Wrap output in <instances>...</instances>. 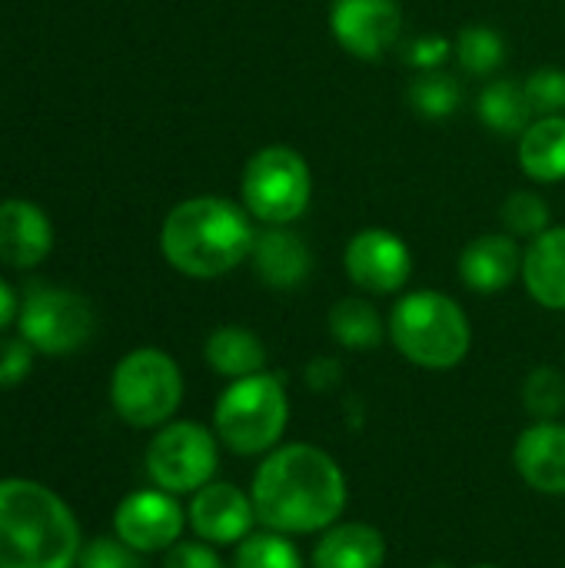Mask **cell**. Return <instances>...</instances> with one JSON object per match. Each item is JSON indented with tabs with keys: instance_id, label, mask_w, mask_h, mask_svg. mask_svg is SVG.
I'll return each mask as SVG.
<instances>
[{
	"instance_id": "obj_1",
	"label": "cell",
	"mask_w": 565,
	"mask_h": 568,
	"mask_svg": "<svg viewBox=\"0 0 565 568\" xmlns=\"http://www.w3.org/2000/svg\"><path fill=\"white\" fill-rule=\"evenodd\" d=\"M250 499L256 523L283 536H320L336 526L350 503L343 466L313 443H280L253 473Z\"/></svg>"
},
{
	"instance_id": "obj_2",
	"label": "cell",
	"mask_w": 565,
	"mask_h": 568,
	"mask_svg": "<svg viewBox=\"0 0 565 568\" xmlns=\"http://www.w3.org/2000/svg\"><path fill=\"white\" fill-rule=\"evenodd\" d=\"M256 230L246 206L226 196H190L160 226L163 260L190 280H216L250 260Z\"/></svg>"
},
{
	"instance_id": "obj_3",
	"label": "cell",
	"mask_w": 565,
	"mask_h": 568,
	"mask_svg": "<svg viewBox=\"0 0 565 568\" xmlns=\"http://www.w3.org/2000/svg\"><path fill=\"white\" fill-rule=\"evenodd\" d=\"M80 549V523L50 486L0 479V568H77Z\"/></svg>"
},
{
	"instance_id": "obj_4",
	"label": "cell",
	"mask_w": 565,
	"mask_h": 568,
	"mask_svg": "<svg viewBox=\"0 0 565 568\" xmlns=\"http://www.w3.org/2000/svg\"><path fill=\"white\" fill-rule=\"evenodd\" d=\"M386 333L396 353L430 373L456 369L473 349L466 310L443 290H413L393 303Z\"/></svg>"
},
{
	"instance_id": "obj_5",
	"label": "cell",
	"mask_w": 565,
	"mask_h": 568,
	"mask_svg": "<svg viewBox=\"0 0 565 568\" xmlns=\"http://www.w3.org/2000/svg\"><path fill=\"white\" fill-rule=\"evenodd\" d=\"M290 426V393L280 373L233 379L213 406V433L233 456H266Z\"/></svg>"
},
{
	"instance_id": "obj_6",
	"label": "cell",
	"mask_w": 565,
	"mask_h": 568,
	"mask_svg": "<svg viewBox=\"0 0 565 568\" xmlns=\"http://www.w3.org/2000/svg\"><path fill=\"white\" fill-rule=\"evenodd\" d=\"M110 406L130 429H160L183 406V373L157 346L130 349L110 376Z\"/></svg>"
},
{
	"instance_id": "obj_7",
	"label": "cell",
	"mask_w": 565,
	"mask_h": 568,
	"mask_svg": "<svg viewBox=\"0 0 565 568\" xmlns=\"http://www.w3.org/2000/svg\"><path fill=\"white\" fill-rule=\"evenodd\" d=\"M240 193L253 220L263 226H290L313 200V173L300 150L280 143L263 146L246 160Z\"/></svg>"
},
{
	"instance_id": "obj_8",
	"label": "cell",
	"mask_w": 565,
	"mask_h": 568,
	"mask_svg": "<svg viewBox=\"0 0 565 568\" xmlns=\"http://www.w3.org/2000/svg\"><path fill=\"white\" fill-rule=\"evenodd\" d=\"M143 463L157 489L173 496H193L216 479L220 439L213 429L193 419H173L153 433Z\"/></svg>"
},
{
	"instance_id": "obj_9",
	"label": "cell",
	"mask_w": 565,
	"mask_h": 568,
	"mask_svg": "<svg viewBox=\"0 0 565 568\" xmlns=\"http://www.w3.org/2000/svg\"><path fill=\"white\" fill-rule=\"evenodd\" d=\"M97 316L87 296L60 286H40L23 296L17 333L43 356L80 353L93 336Z\"/></svg>"
},
{
	"instance_id": "obj_10",
	"label": "cell",
	"mask_w": 565,
	"mask_h": 568,
	"mask_svg": "<svg viewBox=\"0 0 565 568\" xmlns=\"http://www.w3.org/2000/svg\"><path fill=\"white\" fill-rule=\"evenodd\" d=\"M186 526L190 523L186 509L180 506V496L163 493L157 486L123 496L113 509V536L140 556L173 549L183 539Z\"/></svg>"
},
{
	"instance_id": "obj_11",
	"label": "cell",
	"mask_w": 565,
	"mask_h": 568,
	"mask_svg": "<svg viewBox=\"0 0 565 568\" xmlns=\"http://www.w3.org/2000/svg\"><path fill=\"white\" fill-rule=\"evenodd\" d=\"M343 270L356 290L370 296H393L413 276V253L400 233L383 226H366L346 243Z\"/></svg>"
},
{
	"instance_id": "obj_12",
	"label": "cell",
	"mask_w": 565,
	"mask_h": 568,
	"mask_svg": "<svg viewBox=\"0 0 565 568\" xmlns=\"http://www.w3.org/2000/svg\"><path fill=\"white\" fill-rule=\"evenodd\" d=\"M330 30L350 57L380 60L403 37V10L396 0H333Z\"/></svg>"
},
{
	"instance_id": "obj_13",
	"label": "cell",
	"mask_w": 565,
	"mask_h": 568,
	"mask_svg": "<svg viewBox=\"0 0 565 568\" xmlns=\"http://www.w3.org/2000/svg\"><path fill=\"white\" fill-rule=\"evenodd\" d=\"M186 523L193 536L210 546H240L256 526V509L250 493H243L233 483L213 479L190 496Z\"/></svg>"
},
{
	"instance_id": "obj_14",
	"label": "cell",
	"mask_w": 565,
	"mask_h": 568,
	"mask_svg": "<svg viewBox=\"0 0 565 568\" xmlns=\"http://www.w3.org/2000/svg\"><path fill=\"white\" fill-rule=\"evenodd\" d=\"M513 466L533 493L565 499L563 419H533L513 443Z\"/></svg>"
},
{
	"instance_id": "obj_15",
	"label": "cell",
	"mask_w": 565,
	"mask_h": 568,
	"mask_svg": "<svg viewBox=\"0 0 565 568\" xmlns=\"http://www.w3.org/2000/svg\"><path fill=\"white\" fill-rule=\"evenodd\" d=\"M253 273L263 286L290 293L300 290L313 273V253L303 236H296L286 226H266L256 233L250 250Z\"/></svg>"
},
{
	"instance_id": "obj_16",
	"label": "cell",
	"mask_w": 565,
	"mask_h": 568,
	"mask_svg": "<svg viewBox=\"0 0 565 568\" xmlns=\"http://www.w3.org/2000/svg\"><path fill=\"white\" fill-rule=\"evenodd\" d=\"M523 276V250L509 233H486L460 253V280L480 296H496Z\"/></svg>"
},
{
	"instance_id": "obj_17",
	"label": "cell",
	"mask_w": 565,
	"mask_h": 568,
	"mask_svg": "<svg viewBox=\"0 0 565 568\" xmlns=\"http://www.w3.org/2000/svg\"><path fill=\"white\" fill-rule=\"evenodd\" d=\"M53 250V223L30 200L0 203V263L13 270L40 266Z\"/></svg>"
},
{
	"instance_id": "obj_18",
	"label": "cell",
	"mask_w": 565,
	"mask_h": 568,
	"mask_svg": "<svg viewBox=\"0 0 565 568\" xmlns=\"http://www.w3.org/2000/svg\"><path fill=\"white\" fill-rule=\"evenodd\" d=\"M386 536L370 523H336L320 532L310 566L313 568H383Z\"/></svg>"
},
{
	"instance_id": "obj_19",
	"label": "cell",
	"mask_w": 565,
	"mask_h": 568,
	"mask_svg": "<svg viewBox=\"0 0 565 568\" xmlns=\"http://www.w3.org/2000/svg\"><path fill=\"white\" fill-rule=\"evenodd\" d=\"M523 286L553 313H565V226H549L523 250Z\"/></svg>"
},
{
	"instance_id": "obj_20",
	"label": "cell",
	"mask_w": 565,
	"mask_h": 568,
	"mask_svg": "<svg viewBox=\"0 0 565 568\" xmlns=\"http://www.w3.org/2000/svg\"><path fill=\"white\" fill-rule=\"evenodd\" d=\"M203 359L216 376L233 383V379H246V376L263 373L270 363V353H266V343L253 329L230 323V326H216L206 336Z\"/></svg>"
},
{
	"instance_id": "obj_21",
	"label": "cell",
	"mask_w": 565,
	"mask_h": 568,
	"mask_svg": "<svg viewBox=\"0 0 565 568\" xmlns=\"http://www.w3.org/2000/svg\"><path fill=\"white\" fill-rule=\"evenodd\" d=\"M519 166L533 183L565 180V116H536L519 136Z\"/></svg>"
},
{
	"instance_id": "obj_22",
	"label": "cell",
	"mask_w": 565,
	"mask_h": 568,
	"mask_svg": "<svg viewBox=\"0 0 565 568\" xmlns=\"http://www.w3.org/2000/svg\"><path fill=\"white\" fill-rule=\"evenodd\" d=\"M480 120L500 136H523V130L536 120L526 87L519 80H490L476 100Z\"/></svg>"
},
{
	"instance_id": "obj_23",
	"label": "cell",
	"mask_w": 565,
	"mask_h": 568,
	"mask_svg": "<svg viewBox=\"0 0 565 568\" xmlns=\"http://www.w3.org/2000/svg\"><path fill=\"white\" fill-rule=\"evenodd\" d=\"M326 323H330V336L343 349H350V353L376 349L383 343V336H390L386 326H383V316L363 296H343V300H336L333 310H330V316H326Z\"/></svg>"
},
{
	"instance_id": "obj_24",
	"label": "cell",
	"mask_w": 565,
	"mask_h": 568,
	"mask_svg": "<svg viewBox=\"0 0 565 568\" xmlns=\"http://www.w3.org/2000/svg\"><path fill=\"white\" fill-rule=\"evenodd\" d=\"M406 100L423 120H450L463 106V83L446 70H423L410 80Z\"/></svg>"
},
{
	"instance_id": "obj_25",
	"label": "cell",
	"mask_w": 565,
	"mask_h": 568,
	"mask_svg": "<svg viewBox=\"0 0 565 568\" xmlns=\"http://www.w3.org/2000/svg\"><path fill=\"white\" fill-rule=\"evenodd\" d=\"M453 57L463 67V73L493 77L506 60V40L500 30H493L486 23H470L460 30L456 43H453Z\"/></svg>"
},
{
	"instance_id": "obj_26",
	"label": "cell",
	"mask_w": 565,
	"mask_h": 568,
	"mask_svg": "<svg viewBox=\"0 0 565 568\" xmlns=\"http://www.w3.org/2000/svg\"><path fill=\"white\" fill-rule=\"evenodd\" d=\"M233 568H306L300 549L283 532H250L240 546H233Z\"/></svg>"
},
{
	"instance_id": "obj_27",
	"label": "cell",
	"mask_w": 565,
	"mask_h": 568,
	"mask_svg": "<svg viewBox=\"0 0 565 568\" xmlns=\"http://www.w3.org/2000/svg\"><path fill=\"white\" fill-rule=\"evenodd\" d=\"M500 220H503V226H506L509 236L536 240L539 233L549 230L553 213H549V203H546L539 193H533V190H516V193L506 196V203H503V210H500Z\"/></svg>"
},
{
	"instance_id": "obj_28",
	"label": "cell",
	"mask_w": 565,
	"mask_h": 568,
	"mask_svg": "<svg viewBox=\"0 0 565 568\" xmlns=\"http://www.w3.org/2000/svg\"><path fill=\"white\" fill-rule=\"evenodd\" d=\"M523 406L533 419H559L565 409V376L556 366H536L523 383Z\"/></svg>"
},
{
	"instance_id": "obj_29",
	"label": "cell",
	"mask_w": 565,
	"mask_h": 568,
	"mask_svg": "<svg viewBox=\"0 0 565 568\" xmlns=\"http://www.w3.org/2000/svg\"><path fill=\"white\" fill-rule=\"evenodd\" d=\"M526 97L536 116H565V70L563 67H539L526 80Z\"/></svg>"
},
{
	"instance_id": "obj_30",
	"label": "cell",
	"mask_w": 565,
	"mask_h": 568,
	"mask_svg": "<svg viewBox=\"0 0 565 568\" xmlns=\"http://www.w3.org/2000/svg\"><path fill=\"white\" fill-rule=\"evenodd\" d=\"M77 568H143L140 566V552H133L127 542H120L117 536H100L83 542Z\"/></svg>"
},
{
	"instance_id": "obj_31",
	"label": "cell",
	"mask_w": 565,
	"mask_h": 568,
	"mask_svg": "<svg viewBox=\"0 0 565 568\" xmlns=\"http://www.w3.org/2000/svg\"><path fill=\"white\" fill-rule=\"evenodd\" d=\"M400 57L416 73H423V70H443V63L453 57V40L443 37V33H423V37L406 40Z\"/></svg>"
},
{
	"instance_id": "obj_32",
	"label": "cell",
	"mask_w": 565,
	"mask_h": 568,
	"mask_svg": "<svg viewBox=\"0 0 565 568\" xmlns=\"http://www.w3.org/2000/svg\"><path fill=\"white\" fill-rule=\"evenodd\" d=\"M37 349L23 336H0V389H17L33 369Z\"/></svg>"
},
{
	"instance_id": "obj_33",
	"label": "cell",
	"mask_w": 565,
	"mask_h": 568,
	"mask_svg": "<svg viewBox=\"0 0 565 568\" xmlns=\"http://www.w3.org/2000/svg\"><path fill=\"white\" fill-rule=\"evenodd\" d=\"M163 568H226L216 546L203 539H180L173 549L163 552Z\"/></svg>"
},
{
	"instance_id": "obj_34",
	"label": "cell",
	"mask_w": 565,
	"mask_h": 568,
	"mask_svg": "<svg viewBox=\"0 0 565 568\" xmlns=\"http://www.w3.org/2000/svg\"><path fill=\"white\" fill-rule=\"evenodd\" d=\"M340 376H343V366H340L333 356H316V359H310V366H306V386H310L313 393L333 389V386L340 383Z\"/></svg>"
},
{
	"instance_id": "obj_35",
	"label": "cell",
	"mask_w": 565,
	"mask_h": 568,
	"mask_svg": "<svg viewBox=\"0 0 565 568\" xmlns=\"http://www.w3.org/2000/svg\"><path fill=\"white\" fill-rule=\"evenodd\" d=\"M17 316H20L17 293H13V286L0 276V333H3V329H10V326L17 323Z\"/></svg>"
},
{
	"instance_id": "obj_36",
	"label": "cell",
	"mask_w": 565,
	"mask_h": 568,
	"mask_svg": "<svg viewBox=\"0 0 565 568\" xmlns=\"http://www.w3.org/2000/svg\"><path fill=\"white\" fill-rule=\"evenodd\" d=\"M470 568H503V566H490V562H483V566H470Z\"/></svg>"
},
{
	"instance_id": "obj_37",
	"label": "cell",
	"mask_w": 565,
	"mask_h": 568,
	"mask_svg": "<svg viewBox=\"0 0 565 568\" xmlns=\"http://www.w3.org/2000/svg\"><path fill=\"white\" fill-rule=\"evenodd\" d=\"M433 568H450V566H446V562H436V566H433Z\"/></svg>"
}]
</instances>
